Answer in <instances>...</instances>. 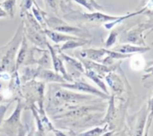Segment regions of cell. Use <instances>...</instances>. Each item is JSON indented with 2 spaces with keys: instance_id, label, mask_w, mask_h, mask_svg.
I'll return each instance as SVG.
<instances>
[{
  "instance_id": "9c48e42d",
  "label": "cell",
  "mask_w": 153,
  "mask_h": 136,
  "mask_svg": "<svg viewBox=\"0 0 153 136\" xmlns=\"http://www.w3.org/2000/svg\"><path fill=\"white\" fill-rule=\"evenodd\" d=\"M131 68L133 70H141L145 62H144V59H142V57L140 56H135V57H132L131 59Z\"/></svg>"
},
{
  "instance_id": "5b68a950",
  "label": "cell",
  "mask_w": 153,
  "mask_h": 136,
  "mask_svg": "<svg viewBox=\"0 0 153 136\" xmlns=\"http://www.w3.org/2000/svg\"><path fill=\"white\" fill-rule=\"evenodd\" d=\"M56 97L61 99H65L68 102H78L79 100H82L85 98V97L83 96H79L76 94H69V93H66L63 91H59L56 94Z\"/></svg>"
},
{
  "instance_id": "4fadbf2b",
  "label": "cell",
  "mask_w": 153,
  "mask_h": 136,
  "mask_svg": "<svg viewBox=\"0 0 153 136\" xmlns=\"http://www.w3.org/2000/svg\"><path fill=\"white\" fill-rule=\"evenodd\" d=\"M115 39H116V33L114 32V33H111L109 39L107 40V42H106V46H107V47H110V46L115 42Z\"/></svg>"
},
{
  "instance_id": "ac0fdd59",
  "label": "cell",
  "mask_w": 153,
  "mask_h": 136,
  "mask_svg": "<svg viewBox=\"0 0 153 136\" xmlns=\"http://www.w3.org/2000/svg\"><path fill=\"white\" fill-rule=\"evenodd\" d=\"M152 62H153V61H152Z\"/></svg>"
},
{
  "instance_id": "e0dca14e",
  "label": "cell",
  "mask_w": 153,
  "mask_h": 136,
  "mask_svg": "<svg viewBox=\"0 0 153 136\" xmlns=\"http://www.w3.org/2000/svg\"><path fill=\"white\" fill-rule=\"evenodd\" d=\"M152 14H153V13H152Z\"/></svg>"
},
{
  "instance_id": "30bf717a",
  "label": "cell",
  "mask_w": 153,
  "mask_h": 136,
  "mask_svg": "<svg viewBox=\"0 0 153 136\" xmlns=\"http://www.w3.org/2000/svg\"><path fill=\"white\" fill-rule=\"evenodd\" d=\"M85 42H87V41H85V40H79V42H67L66 44L63 45L62 49L65 50V49H71V48H74V47L81 46V45L85 44Z\"/></svg>"
},
{
  "instance_id": "8992f818",
  "label": "cell",
  "mask_w": 153,
  "mask_h": 136,
  "mask_svg": "<svg viewBox=\"0 0 153 136\" xmlns=\"http://www.w3.org/2000/svg\"><path fill=\"white\" fill-rule=\"evenodd\" d=\"M45 33L48 34V36H49L54 42H62V41H69V40H76V37L66 36V35L59 34V33H57L51 32V31H46Z\"/></svg>"
},
{
  "instance_id": "7a4b0ae2",
  "label": "cell",
  "mask_w": 153,
  "mask_h": 136,
  "mask_svg": "<svg viewBox=\"0 0 153 136\" xmlns=\"http://www.w3.org/2000/svg\"><path fill=\"white\" fill-rule=\"evenodd\" d=\"M83 17L85 19H87L88 21L90 22H109V21H116L119 17H115V16H106V15H103V14H84Z\"/></svg>"
},
{
  "instance_id": "7c38bea8",
  "label": "cell",
  "mask_w": 153,
  "mask_h": 136,
  "mask_svg": "<svg viewBox=\"0 0 153 136\" xmlns=\"http://www.w3.org/2000/svg\"><path fill=\"white\" fill-rule=\"evenodd\" d=\"M22 14L32 7V0H23L22 2Z\"/></svg>"
},
{
  "instance_id": "277c9868",
  "label": "cell",
  "mask_w": 153,
  "mask_h": 136,
  "mask_svg": "<svg viewBox=\"0 0 153 136\" xmlns=\"http://www.w3.org/2000/svg\"><path fill=\"white\" fill-rule=\"evenodd\" d=\"M66 87H68V88H76V89H79V90H82V91H85V92H88V93H96L97 95H99L103 97H106V96H104L101 92L97 91V89H95L94 88H92L91 86L89 85H87V84H84V83H76V84H74L72 86H69V85H66Z\"/></svg>"
},
{
  "instance_id": "52a82bcc",
  "label": "cell",
  "mask_w": 153,
  "mask_h": 136,
  "mask_svg": "<svg viewBox=\"0 0 153 136\" xmlns=\"http://www.w3.org/2000/svg\"><path fill=\"white\" fill-rule=\"evenodd\" d=\"M107 81L110 84L111 88L114 90V91H118L121 92L122 91V86H121V80L114 74H110L107 78Z\"/></svg>"
},
{
  "instance_id": "3957f363",
  "label": "cell",
  "mask_w": 153,
  "mask_h": 136,
  "mask_svg": "<svg viewBox=\"0 0 153 136\" xmlns=\"http://www.w3.org/2000/svg\"><path fill=\"white\" fill-rule=\"evenodd\" d=\"M149 48H142V47H137V46H132L130 44L126 45H121L118 46L114 49L115 51H118L123 54H129V53H137V52H145L149 51Z\"/></svg>"
},
{
  "instance_id": "2e32d148",
  "label": "cell",
  "mask_w": 153,
  "mask_h": 136,
  "mask_svg": "<svg viewBox=\"0 0 153 136\" xmlns=\"http://www.w3.org/2000/svg\"><path fill=\"white\" fill-rule=\"evenodd\" d=\"M33 12H34V14H36V16H37V14H38V12L36 11V9H33ZM38 15H39V14H38ZM37 18H38V20H39L40 22H42V18H41V17H40L39 16H37Z\"/></svg>"
},
{
  "instance_id": "6da1fadb",
  "label": "cell",
  "mask_w": 153,
  "mask_h": 136,
  "mask_svg": "<svg viewBox=\"0 0 153 136\" xmlns=\"http://www.w3.org/2000/svg\"><path fill=\"white\" fill-rule=\"evenodd\" d=\"M147 114L148 108L145 105L135 114L131 115L129 118V124L131 128V136H142L146 125Z\"/></svg>"
},
{
  "instance_id": "ba28073f",
  "label": "cell",
  "mask_w": 153,
  "mask_h": 136,
  "mask_svg": "<svg viewBox=\"0 0 153 136\" xmlns=\"http://www.w3.org/2000/svg\"><path fill=\"white\" fill-rule=\"evenodd\" d=\"M15 5H16V0H6V1L0 6L4 8L6 13L13 16L14 11H15Z\"/></svg>"
},
{
  "instance_id": "5bb4252c",
  "label": "cell",
  "mask_w": 153,
  "mask_h": 136,
  "mask_svg": "<svg viewBox=\"0 0 153 136\" xmlns=\"http://www.w3.org/2000/svg\"><path fill=\"white\" fill-rule=\"evenodd\" d=\"M75 1H76V2H79V3H80V4H82V5H84L87 8H88L89 10H93V8H92V6L88 2V0H75Z\"/></svg>"
},
{
  "instance_id": "8fae6325",
  "label": "cell",
  "mask_w": 153,
  "mask_h": 136,
  "mask_svg": "<svg viewBox=\"0 0 153 136\" xmlns=\"http://www.w3.org/2000/svg\"><path fill=\"white\" fill-rule=\"evenodd\" d=\"M105 128H104V129L97 128V129H95V130H92L88 132L84 133V136H99L105 132Z\"/></svg>"
},
{
  "instance_id": "9a60e30c",
  "label": "cell",
  "mask_w": 153,
  "mask_h": 136,
  "mask_svg": "<svg viewBox=\"0 0 153 136\" xmlns=\"http://www.w3.org/2000/svg\"><path fill=\"white\" fill-rule=\"evenodd\" d=\"M46 2H47L51 7H52L53 8H55V7H56V0H46Z\"/></svg>"
}]
</instances>
